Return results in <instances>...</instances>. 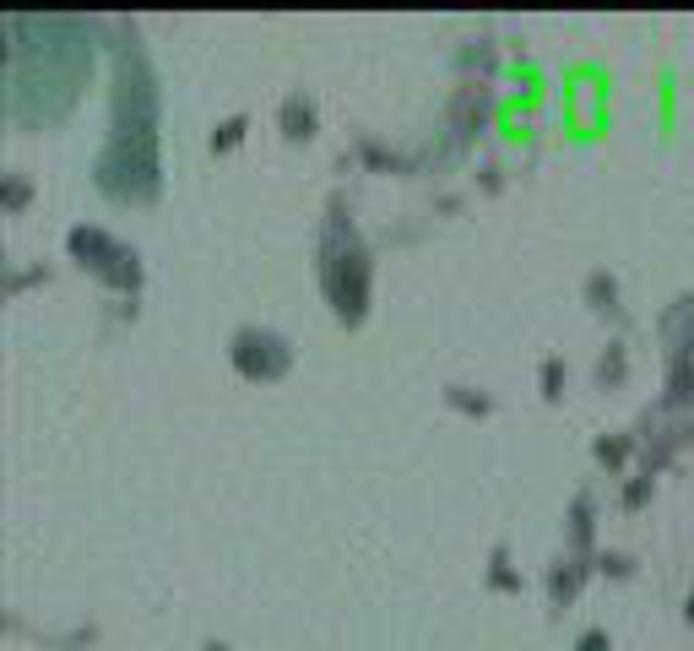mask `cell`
Here are the masks:
<instances>
[{
	"mask_svg": "<svg viewBox=\"0 0 694 651\" xmlns=\"http://www.w3.org/2000/svg\"><path fill=\"white\" fill-rule=\"evenodd\" d=\"M316 271H320V294L331 305V316L342 326H359L370 316V299H375V256L353 223V206L348 195H331L325 201V217H320V245H316Z\"/></svg>",
	"mask_w": 694,
	"mask_h": 651,
	"instance_id": "cell-1",
	"label": "cell"
},
{
	"mask_svg": "<svg viewBox=\"0 0 694 651\" xmlns=\"http://www.w3.org/2000/svg\"><path fill=\"white\" fill-rule=\"evenodd\" d=\"M158 120H163L158 71H152V61H147L136 28L126 22V39L115 44V76H109V136L158 141Z\"/></svg>",
	"mask_w": 694,
	"mask_h": 651,
	"instance_id": "cell-2",
	"label": "cell"
},
{
	"mask_svg": "<svg viewBox=\"0 0 694 651\" xmlns=\"http://www.w3.org/2000/svg\"><path fill=\"white\" fill-rule=\"evenodd\" d=\"M93 185L109 195L115 206H147L163 191V163H158V141H130L109 136L93 158Z\"/></svg>",
	"mask_w": 694,
	"mask_h": 651,
	"instance_id": "cell-3",
	"label": "cell"
},
{
	"mask_svg": "<svg viewBox=\"0 0 694 651\" xmlns=\"http://www.w3.org/2000/svg\"><path fill=\"white\" fill-rule=\"evenodd\" d=\"M65 256L76 260L82 271H93L104 288H115V294H141V256L130 250L126 239H115L109 228H98V223H76V228H65Z\"/></svg>",
	"mask_w": 694,
	"mask_h": 651,
	"instance_id": "cell-4",
	"label": "cell"
},
{
	"mask_svg": "<svg viewBox=\"0 0 694 651\" xmlns=\"http://www.w3.org/2000/svg\"><path fill=\"white\" fill-rule=\"evenodd\" d=\"M228 364L255 386H271L293 370V342L277 326H239L228 337Z\"/></svg>",
	"mask_w": 694,
	"mask_h": 651,
	"instance_id": "cell-5",
	"label": "cell"
},
{
	"mask_svg": "<svg viewBox=\"0 0 694 651\" xmlns=\"http://www.w3.org/2000/svg\"><path fill=\"white\" fill-rule=\"evenodd\" d=\"M494 120V87L489 82H461L445 104V136H450V152H461L478 130H489Z\"/></svg>",
	"mask_w": 694,
	"mask_h": 651,
	"instance_id": "cell-6",
	"label": "cell"
},
{
	"mask_svg": "<svg viewBox=\"0 0 694 651\" xmlns=\"http://www.w3.org/2000/svg\"><path fill=\"white\" fill-rule=\"evenodd\" d=\"M591 570H597V559H586V554H554L548 559V570H543V591H548V608H569L575 597H580V586L591 581Z\"/></svg>",
	"mask_w": 694,
	"mask_h": 651,
	"instance_id": "cell-7",
	"label": "cell"
},
{
	"mask_svg": "<svg viewBox=\"0 0 694 651\" xmlns=\"http://www.w3.org/2000/svg\"><path fill=\"white\" fill-rule=\"evenodd\" d=\"M565 548H569V554H586V559H597V494H591V489H575V494H569Z\"/></svg>",
	"mask_w": 694,
	"mask_h": 651,
	"instance_id": "cell-8",
	"label": "cell"
},
{
	"mask_svg": "<svg viewBox=\"0 0 694 651\" xmlns=\"http://www.w3.org/2000/svg\"><path fill=\"white\" fill-rule=\"evenodd\" d=\"M277 130H282V141H316L320 130V104L305 93V87H293V93H282V104H277Z\"/></svg>",
	"mask_w": 694,
	"mask_h": 651,
	"instance_id": "cell-9",
	"label": "cell"
},
{
	"mask_svg": "<svg viewBox=\"0 0 694 651\" xmlns=\"http://www.w3.org/2000/svg\"><path fill=\"white\" fill-rule=\"evenodd\" d=\"M353 158L359 163H370L375 174H418L424 163H418V152H396L391 141H380V136H353Z\"/></svg>",
	"mask_w": 694,
	"mask_h": 651,
	"instance_id": "cell-10",
	"label": "cell"
},
{
	"mask_svg": "<svg viewBox=\"0 0 694 651\" xmlns=\"http://www.w3.org/2000/svg\"><path fill=\"white\" fill-rule=\"evenodd\" d=\"M580 294H586L591 316H602V321H624V288H619V277H613L608 266H591L586 282H580Z\"/></svg>",
	"mask_w": 694,
	"mask_h": 651,
	"instance_id": "cell-11",
	"label": "cell"
},
{
	"mask_svg": "<svg viewBox=\"0 0 694 651\" xmlns=\"http://www.w3.org/2000/svg\"><path fill=\"white\" fill-rule=\"evenodd\" d=\"M662 413H694V359L690 353H668V375H662Z\"/></svg>",
	"mask_w": 694,
	"mask_h": 651,
	"instance_id": "cell-12",
	"label": "cell"
},
{
	"mask_svg": "<svg viewBox=\"0 0 694 651\" xmlns=\"http://www.w3.org/2000/svg\"><path fill=\"white\" fill-rule=\"evenodd\" d=\"M662 337H668V353H690L694 359V294L673 299V310L662 316Z\"/></svg>",
	"mask_w": 694,
	"mask_h": 651,
	"instance_id": "cell-13",
	"label": "cell"
},
{
	"mask_svg": "<svg viewBox=\"0 0 694 651\" xmlns=\"http://www.w3.org/2000/svg\"><path fill=\"white\" fill-rule=\"evenodd\" d=\"M679 446H684V429H651V440L640 446V467H634V472L662 478V472H668V461L679 456Z\"/></svg>",
	"mask_w": 694,
	"mask_h": 651,
	"instance_id": "cell-14",
	"label": "cell"
},
{
	"mask_svg": "<svg viewBox=\"0 0 694 651\" xmlns=\"http://www.w3.org/2000/svg\"><path fill=\"white\" fill-rule=\"evenodd\" d=\"M440 396H445V407L461 413V418H489V413H494V391L472 386V381H450Z\"/></svg>",
	"mask_w": 694,
	"mask_h": 651,
	"instance_id": "cell-15",
	"label": "cell"
},
{
	"mask_svg": "<svg viewBox=\"0 0 694 651\" xmlns=\"http://www.w3.org/2000/svg\"><path fill=\"white\" fill-rule=\"evenodd\" d=\"M494 39H467L461 50H456V71H461V82H489L494 76Z\"/></svg>",
	"mask_w": 694,
	"mask_h": 651,
	"instance_id": "cell-16",
	"label": "cell"
},
{
	"mask_svg": "<svg viewBox=\"0 0 694 651\" xmlns=\"http://www.w3.org/2000/svg\"><path fill=\"white\" fill-rule=\"evenodd\" d=\"M591 375H597V386H602V391H619L624 381H630V348H624V337H613V342L597 353Z\"/></svg>",
	"mask_w": 694,
	"mask_h": 651,
	"instance_id": "cell-17",
	"label": "cell"
},
{
	"mask_svg": "<svg viewBox=\"0 0 694 651\" xmlns=\"http://www.w3.org/2000/svg\"><path fill=\"white\" fill-rule=\"evenodd\" d=\"M634 451H640V435H597V440H591L597 467H608V472H624Z\"/></svg>",
	"mask_w": 694,
	"mask_h": 651,
	"instance_id": "cell-18",
	"label": "cell"
},
{
	"mask_svg": "<svg viewBox=\"0 0 694 651\" xmlns=\"http://www.w3.org/2000/svg\"><path fill=\"white\" fill-rule=\"evenodd\" d=\"M483 581L494 586V591H521V565H515V559H510V548L505 543H494V548H489V565H483Z\"/></svg>",
	"mask_w": 694,
	"mask_h": 651,
	"instance_id": "cell-19",
	"label": "cell"
},
{
	"mask_svg": "<svg viewBox=\"0 0 694 651\" xmlns=\"http://www.w3.org/2000/svg\"><path fill=\"white\" fill-rule=\"evenodd\" d=\"M565 386H569L565 353H548V359L537 364V391H543V402H565Z\"/></svg>",
	"mask_w": 694,
	"mask_h": 651,
	"instance_id": "cell-20",
	"label": "cell"
},
{
	"mask_svg": "<svg viewBox=\"0 0 694 651\" xmlns=\"http://www.w3.org/2000/svg\"><path fill=\"white\" fill-rule=\"evenodd\" d=\"M245 130H250V115H228V120H217V126H212V136H206V152H212V158L234 152V147L245 141Z\"/></svg>",
	"mask_w": 694,
	"mask_h": 651,
	"instance_id": "cell-21",
	"label": "cell"
},
{
	"mask_svg": "<svg viewBox=\"0 0 694 651\" xmlns=\"http://www.w3.org/2000/svg\"><path fill=\"white\" fill-rule=\"evenodd\" d=\"M597 576H608V581H634V554L630 548H597Z\"/></svg>",
	"mask_w": 694,
	"mask_h": 651,
	"instance_id": "cell-22",
	"label": "cell"
},
{
	"mask_svg": "<svg viewBox=\"0 0 694 651\" xmlns=\"http://www.w3.org/2000/svg\"><path fill=\"white\" fill-rule=\"evenodd\" d=\"M28 201H33L28 174H0V206H6V212H22Z\"/></svg>",
	"mask_w": 694,
	"mask_h": 651,
	"instance_id": "cell-23",
	"label": "cell"
},
{
	"mask_svg": "<svg viewBox=\"0 0 694 651\" xmlns=\"http://www.w3.org/2000/svg\"><path fill=\"white\" fill-rule=\"evenodd\" d=\"M651 494H656V478H645V472H634L630 483L619 489V505H624V511H640V505H645Z\"/></svg>",
	"mask_w": 694,
	"mask_h": 651,
	"instance_id": "cell-24",
	"label": "cell"
},
{
	"mask_svg": "<svg viewBox=\"0 0 694 651\" xmlns=\"http://www.w3.org/2000/svg\"><path fill=\"white\" fill-rule=\"evenodd\" d=\"M28 282H50V266H28V271L11 266V271H6V294H22Z\"/></svg>",
	"mask_w": 694,
	"mask_h": 651,
	"instance_id": "cell-25",
	"label": "cell"
},
{
	"mask_svg": "<svg viewBox=\"0 0 694 651\" xmlns=\"http://www.w3.org/2000/svg\"><path fill=\"white\" fill-rule=\"evenodd\" d=\"M478 191H483V195L505 191V174H500V163H494V158H483V163H478Z\"/></svg>",
	"mask_w": 694,
	"mask_h": 651,
	"instance_id": "cell-26",
	"label": "cell"
},
{
	"mask_svg": "<svg viewBox=\"0 0 694 651\" xmlns=\"http://www.w3.org/2000/svg\"><path fill=\"white\" fill-rule=\"evenodd\" d=\"M575 651H613V641H608V630H602V625H591V630H580Z\"/></svg>",
	"mask_w": 694,
	"mask_h": 651,
	"instance_id": "cell-27",
	"label": "cell"
},
{
	"mask_svg": "<svg viewBox=\"0 0 694 651\" xmlns=\"http://www.w3.org/2000/svg\"><path fill=\"white\" fill-rule=\"evenodd\" d=\"M456 206H461V195H456V191H440V195H435V212H456Z\"/></svg>",
	"mask_w": 694,
	"mask_h": 651,
	"instance_id": "cell-28",
	"label": "cell"
},
{
	"mask_svg": "<svg viewBox=\"0 0 694 651\" xmlns=\"http://www.w3.org/2000/svg\"><path fill=\"white\" fill-rule=\"evenodd\" d=\"M201 651H234V647H228V641H206Z\"/></svg>",
	"mask_w": 694,
	"mask_h": 651,
	"instance_id": "cell-29",
	"label": "cell"
},
{
	"mask_svg": "<svg viewBox=\"0 0 694 651\" xmlns=\"http://www.w3.org/2000/svg\"><path fill=\"white\" fill-rule=\"evenodd\" d=\"M684 619H690V625H694V591H690V597H684Z\"/></svg>",
	"mask_w": 694,
	"mask_h": 651,
	"instance_id": "cell-30",
	"label": "cell"
}]
</instances>
